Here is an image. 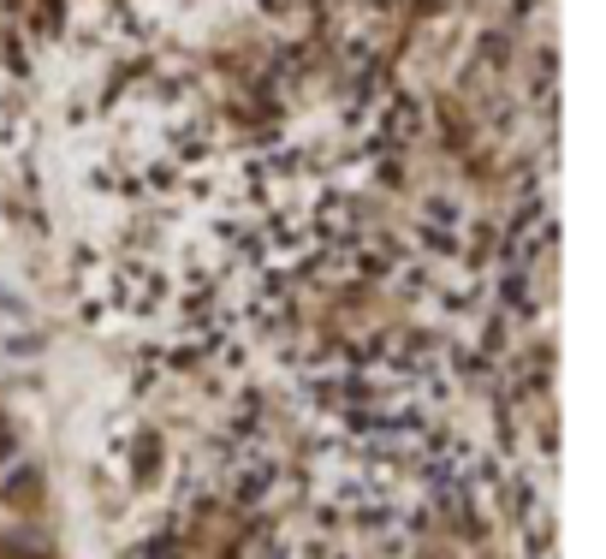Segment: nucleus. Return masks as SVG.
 I'll return each instance as SVG.
<instances>
[]
</instances>
